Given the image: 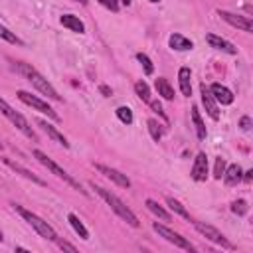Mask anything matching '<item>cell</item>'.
<instances>
[{
  "label": "cell",
  "mask_w": 253,
  "mask_h": 253,
  "mask_svg": "<svg viewBox=\"0 0 253 253\" xmlns=\"http://www.w3.org/2000/svg\"><path fill=\"white\" fill-rule=\"evenodd\" d=\"M154 87H156V91H158V95L162 99H166V101H172L174 99V87L168 83L166 77H158L156 83H154Z\"/></svg>",
  "instance_id": "obj_20"
},
{
  "label": "cell",
  "mask_w": 253,
  "mask_h": 253,
  "mask_svg": "<svg viewBox=\"0 0 253 253\" xmlns=\"http://www.w3.org/2000/svg\"><path fill=\"white\" fill-rule=\"evenodd\" d=\"M168 45H170L172 49H176V51H188V49L194 47V42L188 40V38L182 36V34H172V36L168 38Z\"/></svg>",
  "instance_id": "obj_17"
},
{
  "label": "cell",
  "mask_w": 253,
  "mask_h": 253,
  "mask_svg": "<svg viewBox=\"0 0 253 253\" xmlns=\"http://www.w3.org/2000/svg\"><path fill=\"white\" fill-rule=\"evenodd\" d=\"M194 227H196L198 233H202L208 241H211V243H215V245H219V247H223V249H231V247H233V245L227 241V237H225L219 229H215L213 225L204 223V221H194Z\"/></svg>",
  "instance_id": "obj_8"
},
{
  "label": "cell",
  "mask_w": 253,
  "mask_h": 253,
  "mask_svg": "<svg viewBox=\"0 0 253 253\" xmlns=\"http://www.w3.org/2000/svg\"><path fill=\"white\" fill-rule=\"evenodd\" d=\"M2 148H4V144H2V142H0V150H2Z\"/></svg>",
  "instance_id": "obj_42"
},
{
  "label": "cell",
  "mask_w": 253,
  "mask_h": 253,
  "mask_svg": "<svg viewBox=\"0 0 253 253\" xmlns=\"http://www.w3.org/2000/svg\"><path fill=\"white\" fill-rule=\"evenodd\" d=\"M99 91H101V93H103L105 97H111V95H113V91H111V89H109L107 85H99Z\"/></svg>",
  "instance_id": "obj_37"
},
{
  "label": "cell",
  "mask_w": 253,
  "mask_h": 253,
  "mask_svg": "<svg viewBox=\"0 0 253 253\" xmlns=\"http://www.w3.org/2000/svg\"><path fill=\"white\" fill-rule=\"evenodd\" d=\"M103 176H107L111 182H115L119 188H125V190H128L130 188V180L126 178V174H123V172H119L117 168H111V166H105V164H93Z\"/></svg>",
  "instance_id": "obj_10"
},
{
  "label": "cell",
  "mask_w": 253,
  "mask_h": 253,
  "mask_svg": "<svg viewBox=\"0 0 253 253\" xmlns=\"http://www.w3.org/2000/svg\"><path fill=\"white\" fill-rule=\"evenodd\" d=\"M0 38L6 40V42H10V43H14V45H22V43H24L14 32H10V30H8L6 26H2V24H0Z\"/></svg>",
  "instance_id": "obj_27"
},
{
  "label": "cell",
  "mask_w": 253,
  "mask_h": 253,
  "mask_svg": "<svg viewBox=\"0 0 253 253\" xmlns=\"http://www.w3.org/2000/svg\"><path fill=\"white\" fill-rule=\"evenodd\" d=\"M148 105L152 107V111H156V113H158V115H160V117L166 121V115H164V111H162V105H160L158 101H152V99H150V101H148Z\"/></svg>",
  "instance_id": "obj_35"
},
{
  "label": "cell",
  "mask_w": 253,
  "mask_h": 253,
  "mask_svg": "<svg viewBox=\"0 0 253 253\" xmlns=\"http://www.w3.org/2000/svg\"><path fill=\"white\" fill-rule=\"evenodd\" d=\"M200 95H202V103H204V107H206V113H208L213 121H217V119H219V107H217L213 95L210 93V87H206V83L200 85Z\"/></svg>",
  "instance_id": "obj_11"
},
{
  "label": "cell",
  "mask_w": 253,
  "mask_h": 253,
  "mask_svg": "<svg viewBox=\"0 0 253 253\" xmlns=\"http://www.w3.org/2000/svg\"><path fill=\"white\" fill-rule=\"evenodd\" d=\"M2 239H4V235H2V231H0V243H2Z\"/></svg>",
  "instance_id": "obj_41"
},
{
  "label": "cell",
  "mask_w": 253,
  "mask_h": 253,
  "mask_svg": "<svg viewBox=\"0 0 253 253\" xmlns=\"http://www.w3.org/2000/svg\"><path fill=\"white\" fill-rule=\"evenodd\" d=\"M59 22L63 24V28H67V30H71L75 34H83L85 32V24L77 16H73V14H63Z\"/></svg>",
  "instance_id": "obj_19"
},
{
  "label": "cell",
  "mask_w": 253,
  "mask_h": 253,
  "mask_svg": "<svg viewBox=\"0 0 253 253\" xmlns=\"http://www.w3.org/2000/svg\"><path fill=\"white\" fill-rule=\"evenodd\" d=\"M152 229H154L160 237H164L168 243H172V245H176V247H180V249H186V251H194V249H196L186 237H182L180 233L172 231L170 227H166V225H162V223H158V221L152 223Z\"/></svg>",
  "instance_id": "obj_7"
},
{
  "label": "cell",
  "mask_w": 253,
  "mask_h": 253,
  "mask_svg": "<svg viewBox=\"0 0 253 253\" xmlns=\"http://www.w3.org/2000/svg\"><path fill=\"white\" fill-rule=\"evenodd\" d=\"M134 93H136L144 103L150 101V87L146 85V81H136V83H134Z\"/></svg>",
  "instance_id": "obj_26"
},
{
  "label": "cell",
  "mask_w": 253,
  "mask_h": 253,
  "mask_svg": "<svg viewBox=\"0 0 253 253\" xmlns=\"http://www.w3.org/2000/svg\"><path fill=\"white\" fill-rule=\"evenodd\" d=\"M146 208H148L156 217H160L162 221H170V217H172V215H170V213H168L156 200H150V198H148V200H146Z\"/></svg>",
  "instance_id": "obj_24"
},
{
  "label": "cell",
  "mask_w": 253,
  "mask_h": 253,
  "mask_svg": "<svg viewBox=\"0 0 253 253\" xmlns=\"http://www.w3.org/2000/svg\"><path fill=\"white\" fill-rule=\"evenodd\" d=\"M55 243H57V247H59V249H63V251L77 253V247H75V245H71V243H69V241H65V239H59V237H57V241H55Z\"/></svg>",
  "instance_id": "obj_33"
},
{
  "label": "cell",
  "mask_w": 253,
  "mask_h": 253,
  "mask_svg": "<svg viewBox=\"0 0 253 253\" xmlns=\"http://www.w3.org/2000/svg\"><path fill=\"white\" fill-rule=\"evenodd\" d=\"M190 69L188 67H180L178 71V83H180V91L184 97H190L192 95V85H190Z\"/></svg>",
  "instance_id": "obj_21"
},
{
  "label": "cell",
  "mask_w": 253,
  "mask_h": 253,
  "mask_svg": "<svg viewBox=\"0 0 253 253\" xmlns=\"http://www.w3.org/2000/svg\"><path fill=\"white\" fill-rule=\"evenodd\" d=\"M210 93L213 95V99H215L217 105H231L233 99H235L233 93H231V89H227L221 83H211L210 85Z\"/></svg>",
  "instance_id": "obj_13"
},
{
  "label": "cell",
  "mask_w": 253,
  "mask_h": 253,
  "mask_svg": "<svg viewBox=\"0 0 253 253\" xmlns=\"http://www.w3.org/2000/svg\"><path fill=\"white\" fill-rule=\"evenodd\" d=\"M150 2H158V0H150Z\"/></svg>",
  "instance_id": "obj_43"
},
{
  "label": "cell",
  "mask_w": 253,
  "mask_h": 253,
  "mask_svg": "<svg viewBox=\"0 0 253 253\" xmlns=\"http://www.w3.org/2000/svg\"><path fill=\"white\" fill-rule=\"evenodd\" d=\"M67 221H69V225L75 229V233H77L81 239H89V231H87V227L83 225V221H81L75 213H69V215H67Z\"/></svg>",
  "instance_id": "obj_23"
},
{
  "label": "cell",
  "mask_w": 253,
  "mask_h": 253,
  "mask_svg": "<svg viewBox=\"0 0 253 253\" xmlns=\"http://www.w3.org/2000/svg\"><path fill=\"white\" fill-rule=\"evenodd\" d=\"M38 126H42V130H43V132H45L49 138H53L57 144H61L63 148H69L67 138H65V136H63V134H61V132H59V130H57L53 125H49L47 121H42V119H40V121H38Z\"/></svg>",
  "instance_id": "obj_15"
},
{
  "label": "cell",
  "mask_w": 253,
  "mask_h": 253,
  "mask_svg": "<svg viewBox=\"0 0 253 253\" xmlns=\"http://www.w3.org/2000/svg\"><path fill=\"white\" fill-rule=\"evenodd\" d=\"M166 204H168V208H170L172 211H176V213H178V215H182L184 219H190V221H192V217H190L188 210H186V208H184V206H182L178 200H174L172 196H168V198H166Z\"/></svg>",
  "instance_id": "obj_25"
},
{
  "label": "cell",
  "mask_w": 253,
  "mask_h": 253,
  "mask_svg": "<svg viewBox=\"0 0 253 253\" xmlns=\"http://www.w3.org/2000/svg\"><path fill=\"white\" fill-rule=\"evenodd\" d=\"M241 176H243V170H241V166L239 164H229L225 170H223V182L227 184V186H237L239 182H241Z\"/></svg>",
  "instance_id": "obj_16"
},
{
  "label": "cell",
  "mask_w": 253,
  "mask_h": 253,
  "mask_svg": "<svg viewBox=\"0 0 253 253\" xmlns=\"http://www.w3.org/2000/svg\"><path fill=\"white\" fill-rule=\"evenodd\" d=\"M18 99L22 101V103H26L28 107H32V109H36V111H40V113H43V115H47L51 121H57L59 123V115L45 103V101H42L40 97H36V95H32V93H28V91H24V89H20L18 93Z\"/></svg>",
  "instance_id": "obj_6"
},
{
  "label": "cell",
  "mask_w": 253,
  "mask_h": 253,
  "mask_svg": "<svg viewBox=\"0 0 253 253\" xmlns=\"http://www.w3.org/2000/svg\"><path fill=\"white\" fill-rule=\"evenodd\" d=\"M251 174H253V170H247V172H243L241 180H243V182H251Z\"/></svg>",
  "instance_id": "obj_38"
},
{
  "label": "cell",
  "mask_w": 253,
  "mask_h": 253,
  "mask_svg": "<svg viewBox=\"0 0 253 253\" xmlns=\"http://www.w3.org/2000/svg\"><path fill=\"white\" fill-rule=\"evenodd\" d=\"M231 211H233L235 215H245V213L249 211V206H247V202H245L243 198H239V200L231 202Z\"/></svg>",
  "instance_id": "obj_29"
},
{
  "label": "cell",
  "mask_w": 253,
  "mask_h": 253,
  "mask_svg": "<svg viewBox=\"0 0 253 253\" xmlns=\"http://www.w3.org/2000/svg\"><path fill=\"white\" fill-rule=\"evenodd\" d=\"M239 126H241V130H249L251 128V119L249 117H241V121H239Z\"/></svg>",
  "instance_id": "obj_36"
},
{
  "label": "cell",
  "mask_w": 253,
  "mask_h": 253,
  "mask_svg": "<svg viewBox=\"0 0 253 253\" xmlns=\"http://www.w3.org/2000/svg\"><path fill=\"white\" fill-rule=\"evenodd\" d=\"M121 2H123L125 6H128V4H130V0H121Z\"/></svg>",
  "instance_id": "obj_39"
},
{
  "label": "cell",
  "mask_w": 253,
  "mask_h": 253,
  "mask_svg": "<svg viewBox=\"0 0 253 253\" xmlns=\"http://www.w3.org/2000/svg\"><path fill=\"white\" fill-rule=\"evenodd\" d=\"M4 164H6V166H10V168H12L14 172H18V174H22V176H24L26 180H32L34 184H40V186H45V182H43L42 178H38L36 174H32V172H30L28 168H24V166H20L18 162H14V160H10V158H4Z\"/></svg>",
  "instance_id": "obj_18"
},
{
  "label": "cell",
  "mask_w": 253,
  "mask_h": 253,
  "mask_svg": "<svg viewBox=\"0 0 253 253\" xmlns=\"http://www.w3.org/2000/svg\"><path fill=\"white\" fill-rule=\"evenodd\" d=\"M192 180L196 182H204L208 178V156L204 152H198L194 158V166H192Z\"/></svg>",
  "instance_id": "obj_12"
},
{
  "label": "cell",
  "mask_w": 253,
  "mask_h": 253,
  "mask_svg": "<svg viewBox=\"0 0 253 253\" xmlns=\"http://www.w3.org/2000/svg\"><path fill=\"white\" fill-rule=\"evenodd\" d=\"M136 59H138L140 65L144 67V73H146V75H152V73H154V65H152V61H150V57H148L146 53H136Z\"/></svg>",
  "instance_id": "obj_30"
},
{
  "label": "cell",
  "mask_w": 253,
  "mask_h": 253,
  "mask_svg": "<svg viewBox=\"0 0 253 253\" xmlns=\"http://www.w3.org/2000/svg\"><path fill=\"white\" fill-rule=\"evenodd\" d=\"M105 8H109L111 12H119V0H99Z\"/></svg>",
  "instance_id": "obj_34"
},
{
  "label": "cell",
  "mask_w": 253,
  "mask_h": 253,
  "mask_svg": "<svg viewBox=\"0 0 253 253\" xmlns=\"http://www.w3.org/2000/svg\"><path fill=\"white\" fill-rule=\"evenodd\" d=\"M217 16H221V20H225L229 26L237 28V30H243L247 34L253 32V22L249 20V16H241V14H233V12H227V10H217Z\"/></svg>",
  "instance_id": "obj_9"
},
{
  "label": "cell",
  "mask_w": 253,
  "mask_h": 253,
  "mask_svg": "<svg viewBox=\"0 0 253 253\" xmlns=\"http://www.w3.org/2000/svg\"><path fill=\"white\" fill-rule=\"evenodd\" d=\"M14 67H16V71L20 73V75H24L42 95H47L49 99H53V101H61V95L53 89V85L36 69V67H32L30 63H24V61H16L14 63Z\"/></svg>",
  "instance_id": "obj_2"
},
{
  "label": "cell",
  "mask_w": 253,
  "mask_h": 253,
  "mask_svg": "<svg viewBox=\"0 0 253 253\" xmlns=\"http://www.w3.org/2000/svg\"><path fill=\"white\" fill-rule=\"evenodd\" d=\"M12 206H14V210H16V211H18V213H20V215H22V217H24V219L38 231V235H42L43 239L53 241V243L57 241V233H55V229H53L47 221H43L40 215H36L34 211H30V210H26V208H22V206H18V204H12Z\"/></svg>",
  "instance_id": "obj_4"
},
{
  "label": "cell",
  "mask_w": 253,
  "mask_h": 253,
  "mask_svg": "<svg viewBox=\"0 0 253 253\" xmlns=\"http://www.w3.org/2000/svg\"><path fill=\"white\" fill-rule=\"evenodd\" d=\"M75 2H79V4H87V0H75Z\"/></svg>",
  "instance_id": "obj_40"
},
{
  "label": "cell",
  "mask_w": 253,
  "mask_h": 253,
  "mask_svg": "<svg viewBox=\"0 0 253 253\" xmlns=\"http://www.w3.org/2000/svg\"><path fill=\"white\" fill-rule=\"evenodd\" d=\"M32 156H34V158H36V160H38L42 166H45V168H47L51 174H55L57 178H61L63 182H67V184H69L73 190H77V192H81L83 196H87V190H83V186H81V184H79V182H77V180H75L71 174H67V172L61 168V166H57V164H55V162H53V160H51V158H49L45 152H42V150H38V148H36V150H32Z\"/></svg>",
  "instance_id": "obj_3"
},
{
  "label": "cell",
  "mask_w": 253,
  "mask_h": 253,
  "mask_svg": "<svg viewBox=\"0 0 253 253\" xmlns=\"http://www.w3.org/2000/svg\"><path fill=\"white\" fill-rule=\"evenodd\" d=\"M89 186H91V190H95V192L109 204V208H111L123 221H126L130 227H138V225H140V221H138V217L134 215V211H132L128 206H125V202H123L119 196H115L111 190H107V188H103V186H99V184H95V182H91Z\"/></svg>",
  "instance_id": "obj_1"
},
{
  "label": "cell",
  "mask_w": 253,
  "mask_h": 253,
  "mask_svg": "<svg viewBox=\"0 0 253 253\" xmlns=\"http://www.w3.org/2000/svg\"><path fill=\"white\" fill-rule=\"evenodd\" d=\"M206 42H208L211 47H215V49H219V51H225V53H229V55H235V53H237V47H235L231 42H227L225 38H221V36L208 34V36H206Z\"/></svg>",
  "instance_id": "obj_14"
},
{
  "label": "cell",
  "mask_w": 253,
  "mask_h": 253,
  "mask_svg": "<svg viewBox=\"0 0 253 253\" xmlns=\"http://www.w3.org/2000/svg\"><path fill=\"white\" fill-rule=\"evenodd\" d=\"M192 123H194V128H196V136H198V140H206L208 130H206V126H204V121H202L200 111H198V107H196V105L192 107Z\"/></svg>",
  "instance_id": "obj_22"
},
{
  "label": "cell",
  "mask_w": 253,
  "mask_h": 253,
  "mask_svg": "<svg viewBox=\"0 0 253 253\" xmlns=\"http://www.w3.org/2000/svg\"><path fill=\"white\" fill-rule=\"evenodd\" d=\"M0 113L22 132V134H26L30 140H34V142H38V134L34 132V128L30 126V123L26 121V117L22 115V113H18L12 105H8V101H4V99H0Z\"/></svg>",
  "instance_id": "obj_5"
},
{
  "label": "cell",
  "mask_w": 253,
  "mask_h": 253,
  "mask_svg": "<svg viewBox=\"0 0 253 253\" xmlns=\"http://www.w3.org/2000/svg\"><path fill=\"white\" fill-rule=\"evenodd\" d=\"M223 170H225V160H223L221 156H217V158H215V166H213V178H215V180H221Z\"/></svg>",
  "instance_id": "obj_32"
},
{
  "label": "cell",
  "mask_w": 253,
  "mask_h": 253,
  "mask_svg": "<svg viewBox=\"0 0 253 253\" xmlns=\"http://www.w3.org/2000/svg\"><path fill=\"white\" fill-rule=\"evenodd\" d=\"M115 113H117V117H119L121 123H125V125H130L132 123V111L128 107H119Z\"/></svg>",
  "instance_id": "obj_31"
},
{
  "label": "cell",
  "mask_w": 253,
  "mask_h": 253,
  "mask_svg": "<svg viewBox=\"0 0 253 253\" xmlns=\"http://www.w3.org/2000/svg\"><path fill=\"white\" fill-rule=\"evenodd\" d=\"M146 125H148V132H150V136L158 142V140L162 138V128H160L158 121H156V119H148V121H146Z\"/></svg>",
  "instance_id": "obj_28"
}]
</instances>
